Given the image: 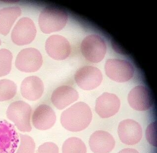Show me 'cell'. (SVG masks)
Masks as SVG:
<instances>
[{
  "label": "cell",
  "mask_w": 157,
  "mask_h": 153,
  "mask_svg": "<svg viewBox=\"0 0 157 153\" xmlns=\"http://www.w3.org/2000/svg\"><path fill=\"white\" fill-rule=\"evenodd\" d=\"M105 71L110 79L119 83L130 80L134 74L132 64L126 60L110 59L105 64Z\"/></svg>",
  "instance_id": "obj_5"
},
{
  "label": "cell",
  "mask_w": 157,
  "mask_h": 153,
  "mask_svg": "<svg viewBox=\"0 0 157 153\" xmlns=\"http://www.w3.org/2000/svg\"><path fill=\"white\" fill-rule=\"evenodd\" d=\"M78 97V93L75 88L68 85H62L54 90L51 100L55 107L62 110L77 100Z\"/></svg>",
  "instance_id": "obj_16"
},
{
  "label": "cell",
  "mask_w": 157,
  "mask_h": 153,
  "mask_svg": "<svg viewBox=\"0 0 157 153\" xmlns=\"http://www.w3.org/2000/svg\"><path fill=\"white\" fill-rule=\"evenodd\" d=\"M146 138L150 144L157 147V122H153L147 127Z\"/></svg>",
  "instance_id": "obj_23"
},
{
  "label": "cell",
  "mask_w": 157,
  "mask_h": 153,
  "mask_svg": "<svg viewBox=\"0 0 157 153\" xmlns=\"http://www.w3.org/2000/svg\"><path fill=\"white\" fill-rule=\"evenodd\" d=\"M36 33L34 22L29 18H23L18 20L13 29L11 40L17 45H26L34 40Z\"/></svg>",
  "instance_id": "obj_7"
},
{
  "label": "cell",
  "mask_w": 157,
  "mask_h": 153,
  "mask_svg": "<svg viewBox=\"0 0 157 153\" xmlns=\"http://www.w3.org/2000/svg\"><path fill=\"white\" fill-rule=\"evenodd\" d=\"M63 153H87L85 143L77 137H71L64 142L62 146Z\"/></svg>",
  "instance_id": "obj_19"
},
{
  "label": "cell",
  "mask_w": 157,
  "mask_h": 153,
  "mask_svg": "<svg viewBox=\"0 0 157 153\" xmlns=\"http://www.w3.org/2000/svg\"><path fill=\"white\" fill-rule=\"evenodd\" d=\"M120 104V100L116 95L105 92L97 99L95 109L101 118H109L118 112Z\"/></svg>",
  "instance_id": "obj_14"
},
{
  "label": "cell",
  "mask_w": 157,
  "mask_h": 153,
  "mask_svg": "<svg viewBox=\"0 0 157 153\" xmlns=\"http://www.w3.org/2000/svg\"><path fill=\"white\" fill-rule=\"evenodd\" d=\"M15 127L6 120H0V153H14L19 143Z\"/></svg>",
  "instance_id": "obj_9"
},
{
  "label": "cell",
  "mask_w": 157,
  "mask_h": 153,
  "mask_svg": "<svg viewBox=\"0 0 157 153\" xmlns=\"http://www.w3.org/2000/svg\"><path fill=\"white\" fill-rule=\"evenodd\" d=\"M67 19V14L63 9L48 6L40 14L39 26L44 33L50 34L62 30L66 25Z\"/></svg>",
  "instance_id": "obj_2"
},
{
  "label": "cell",
  "mask_w": 157,
  "mask_h": 153,
  "mask_svg": "<svg viewBox=\"0 0 157 153\" xmlns=\"http://www.w3.org/2000/svg\"><path fill=\"white\" fill-rule=\"evenodd\" d=\"M36 153H59V148L55 143L45 142L39 147Z\"/></svg>",
  "instance_id": "obj_24"
},
{
  "label": "cell",
  "mask_w": 157,
  "mask_h": 153,
  "mask_svg": "<svg viewBox=\"0 0 157 153\" xmlns=\"http://www.w3.org/2000/svg\"><path fill=\"white\" fill-rule=\"evenodd\" d=\"M81 50L87 60L92 63H99L104 59L106 53V44L99 36L90 35L82 41Z\"/></svg>",
  "instance_id": "obj_4"
},
{
  "label": "cell",
  "mask_w": 157,
  "mask_h": 153,
  "mask_svg": "<svg viewBox=\"0 0 157 153\" xmlns=\"http://www.w3.org/2000/svg\"><path fill=\"white\" fill-rule=\"evenodd\" d=\"M89 144L94 153H109L114 148L115 141L108 132L98 131L91 135Z\"/></svg>",
  "instance_id": "obj_15"
},
{
  "label": "cell",
  "mask_w": 157,
  "mask_h": 153,
  "mask_svg": "<svg viewBox=\"0 0 157 153\" xmlns=\"http://www.w3.org/2000/svg\"><path fill=\"white\" fill-rule=\"evenodd\" d=\"M17 92L14 82L8 79L0 80V101H8L13 98Z\"/></svg>",
  "instance_id": "obj_20"
},
{
  "label": "cell",
  "mask_w": 157,
  "mask_h": 153,
  "mask_svg": "<svg viewBox=\"0 0 157 153\" xmlns=\"http://www.w3.org/2000/svg\"><path fill=\"white\" fill-rule=\"evenodd\" d=\"M32 109L29 104L23 101L13 102L6 110V116L14 124L19 131L29 132L32 129L31 118Z\"/></svg>",
  "instance_id": "obj_3"
},
{
  "label": "cell",
  "mask_w": 157,
  "mask_h": 153,
  "mask_svg": "<svg viewBox=\"0 0 157 153\" xmlns=\"http://www.w3.org/2000/svg\"><path fill=\"white\" fill-rule=\"evenodd\" d=\"M45 49L51 58L58 60L66 59L71 53L69 41L64 37L60 35L49 37L45 43Z\"/></svg>",
  "instance_id": "obj_11"
},
{
  "label": "cell",
  "mask_w": 157,
  "mask_h": 153,
  "mask_svg": "<svg viewBox=\"0 0 157 153\" xmlns=\"http://www.w3.org/2000/svg\"><path fill=\"white\" fill-rule=\"evenodd\" d=\"M1 43H2L1 40H0V45H1Z\"/></svg>",
  "instance_id": "obj_26"
},
{
  "label": "cell",
  "mask_w": 157,
  "mask_h": 153,
  "mask_svg": "<svg viewBox=\"0 0 157 153\" xmlns=\"http://www.w3.org/2000/svg\"><path fill=\"white\" fill-rule=\"evenodd\" d=\"M118 153H140L137 150L132 149V148H127V149H124L120 151Z\"/></svg>",
  "instance_id": "obj_25"
},
{
  "label": "cell",
  "mask_w": 157,
  "mask_h": 153,
  "mask_svg": "<svg viewBox=\"0 0 157 153\" xmlns=\"http://www.w3.org/2000/svg\"><path fill=\"white\" fill-rule=\"evenodd\" d=\"M118 134L122 142L127 145H134L140 142L142 137L141 126L137 122L127 119L120 122Z\"/></svg>",
  "instance_id": "obj_10"
},
{
  "label": "cell",
  "mask_w": 157,
  "mask_h": 153,
  "mask_svg": "<svg viewBox=\"0 0 157 153\" xmlns=\"http://www.w3.org/2000/svg\"><path fill=\"white\" fill-rule=\"evenodd\" d=\"M128 100L132 108L139 111L148 110L153 103L152 93L144 85L133 88L128 94Z\"/></svg>",
  "instance_id": "obj_12"
},
{
  "label": "cell",
  "mask_w": 157,
  "mask_h": 153,
  "mask_svg": "<svg viewBox=\"0 0 157 153\" xmlns=\"http://www.w3.org/2000/svg\"><path fill=\"white\" fill-rule=\"evenodd\" d=\"M43 57L35 48H27L21 50L15 60V65L19 70L24 72L37 71L43 64Z\"/></svg>",
  "instance_id": "obj_6"
},
{
  "label": "cell",
  "mask_w": 157,
  "mask_h": 153,
  "mask_svg": "<svg viewBox=\"0 0 157 153\" xmlns=\"http://www.w3.org/2000/svg\"><path fill=\"white\" fill-rule=\"evenodd\" d=\"M21 14V10L19 6H11L0 10V34L6 35Z\"/></svg>",
  "instance_id": "obj_18"
},
{
  "label": "cell",
  "mask_w": 157,
  "mask_h": 153,
  "mask_svg": "<svg viewBox=\"0 0 157 153\" xmlns=\"http://www.w3.org/2000/svg\"><path fill=\"white\" fill-rule=\"evenodd\" d=\"M32 120L35 128L44 131L50 129L54 125L56 116L51 107L42 104L36 108L33 113Z\"/></svg>",
  "instance_id": "obj_13"
},
{
  "label": "cell",
  "mask_w": 157,
  "mask_h": 153,
  "mask_svg": "<svg viewBox=\"0 0 157 153\" xmlns=\"http://www.w3.org/2000/svg\"><path fill=\"white\" fill-rule=\"evenodd\" d=\"M92 119V113L90 107L85 103L79 102L63 112L61 123L67 131L78 132L86 129Z\"/></svg>",
  "instance_id": "obj_1"
},
{
  "label": "cell",
  "mask_w": 157,
  "mask_h": 153,
  "mask_svg": "<svg viewBox=\"0 0 157 153\" xmlns=\"http://www.w3.org/2000/svg\"><path fill=\"white\" fill-rule=\"evenodd\" d=\"M77 85L84 90H90L99 87L102 80V74L98 68L85 66L80 68L75 75Z\"/></svg>",
  "instance_id": "obj_8"
},
{
  "label": "cell",
  "mask_w": 157,
  "mask_h": 153,
  "mask_svg": "<svg viewBox=\"0 0 157 153\" xmlns=\"http://www.w3.org/2000/svg\"><path fill=\"white\" fill-rule=\"evenodd\" d=\"M12 53L6 49H0V77L9 74L11 71Z\"/></svg>",
  "instance_id": "obj_21"
},
{
  "label": "cell",
  "mask_w": 157,
  "mask_h": 153,
  "mask_svg": "<svg viewBox=\"0 0 157 153\" xmlns=\"http://www.w3.org/2000/svg\"><path fill=\"white\" fill-rule=\"evenodd\" d=\"M20 91L24 98L30 101L40 99L44 91L43 81L38 76H28L23 80L21 84Z\"/></svg>",
  "instance_id": "obj_17"
},
{
  "label": "cell",
  "mask_w": 157,
  "mask_h": 153,
  "mask_svg": "<svg viewBox=\"0 0 157 153\" xmlns=\"http://www.w3.org/2000/svg\"><path fill=\"white\" fill-rule=\"evenodd\" d=\"M20 143L16 153H35V141L31 137L19 134Z\"/></svg>",
  "instance_id": "obj_22"
}]
</instances>
